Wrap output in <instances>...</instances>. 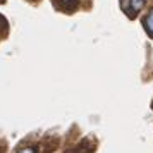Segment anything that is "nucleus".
I'll return each mask as SVG.
<instances>
[{
  "instance_id": "obj_3",
  "label": "nucleus",
  "mask_w": 153,
  "mask_h": 153,
  "mask_svg": "<svg viewBox=\"0 0 153 153\" xmlns=\"http://www.w3.org/2000/svg\"><path fill=\"white\" fill-rule=\"evenodd\" d=\"M17 153H35V148H24V150H21Z\"/></svg>"
},
{
  "instance_id": "obj_4",
  "label": "nucleus",
  "mask_w": 153,
  "mask_h": 153,
  "mask_svg": "<svg viewBox=\"0 0 153 153\" xmlns=\"http://www.w3.org/2000/svg\"><path fill=\"white\" fill-rule=\"evenodd\" d=\"M60 2H65V4H67V2H72V0H60Z\"/></svg>"
},
{
  "instance_id": "obj_1",
  "label": "nucleus",
  "mask_w": 153,
  "mask_h": 153,
  "mask_svg": "<svg viewBox=\"0 0 153 153\" xmlns=\"http://www.w3.org/2000/svg\"><path fill=\"white\" fill-rule=\"evenodd\" d=\"M145 29H146V33L153 38V9L150 10V14L145 17Z\"/></svg>"
},
{
  "instance_id": "obj_2",
  "label": "nucleus",
  "mask_w": 153,
  "mask_h": 153,
  "mask_svg": "<svg viewBox=\"0 0 153 153\" xmlns=\"http://www.w3.org/2000/svg\"><path fill=\"white\" fill-rule=\"evenodd\" d=\"M145 4H146V0H131V9L134 10V12H138V10L143 9Z\"/></svg>"
}]
</instances>
